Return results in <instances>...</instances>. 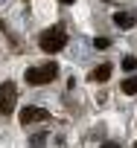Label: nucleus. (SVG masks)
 <instances>
[{
	"label": "nucleus",
	"instance_id": "9d476101",
	"mask_svg": "<svg viewBox=\"0 0 137 148\" xmlns=\"http://www.w3.org/2000/svg\"><path fill=\"white\" fill-rule=\"evenodd\" d=\"M102 148H120V145H117V142H105Z\"/></svg>",
	"mask_w": 137,
	"mask_h": 148
},
{
	"label": "nucleus",
	"instance_id": "f03ea898",
	"mask_svg": "<svg viewBox=\"0 0 137 148\" xmlns=\"http://www.w3.org/2000/svg\"><path fill=\"white\" fill-rule=\"evenodd\" d=\"M64 44H67V32H64L61 26H53V29H47V32L41 35V49H44V52H58Z\"/></svg>",
	"mask_w": 137,
	"mask_h": 148
},
{
	"label": "nucleus",
	"instance_id": "0eeeda50",
	"mask_svg": "<svg viewBox=\"0 0 137 148\" xmlns=\"http://www.w3.org/2000/svg\"><path fill=\"white\" fill-rule=\"evenodd\" d=\"M122 93H128V96H134V93H137V79H134V76L122 82Z\"/></svg>",
	"mask_w": 137,
	"mask_h": 148
},
{
	"label": "nucleus",
	"instance_id": "20e7f679",
	"mask_svg": "<svg viewBox=\"0 0 137 148\" xmlns=\"http://www.w3.org/2000/svg\"><path fill=\"white\" fill-rule=\"evenodd\" d=\"M18 119H21V125H32V122H47L50 119V113L44 110V108H21V113H18Z\"/></svg>",
	"mask_w": 137,
	"mask_h": 148
},
{
	"label": "nucleus",
	"instance_id": "6e6552de",
	"mask_svg": "<svg viewBox=\"0 0 137 148\" xmlns=\"http://www.w3.org/2000/svg\"><path fill=\"white\" fill-rule=\"evenodd\" d=\"M134 67H137V58L134 55H125L122 58V70H134Z\"/></svg>",
	"mask_w": 137,
	"mask_h": 148
},
{
	"label": "nucleus",
	"instance_id": "f257e3e1",
	"mask_svg": "<svg viewBox=\"0 0 137 148\" xmlns=\"http://www.w3.org/2000/svg\"><path fill=\"white\" fill-rule=\"evenodd\" d=\"M55 76H58V64H55V61H47L44 67H29V70L24 73L26 84H50Z\"/></svg>",
	"mask_w": 137,
	"mask_h": 148
},
{
	"label": "nucleus",
	"instance_id": "9b49d317",
	"mask_svg": "<svg viewBox=\"0 0 137 148\" xmlns=\"http://www.w3.org/2000/svg\"><path fill=\"white\" fill-rule=\"evenodd\" d=\"M61 3H64V6H70V3H76V0H61Z\"/></svg>",
	"mask_w": 137,
	"mask_h": 148
},
{
	"label": "nucleus",
	"instance_id": "7ed1b4c3",
	"mask_svg": "<svg viewBox=\"0 0 137 148\" xmlns=\"http://www.w3.org/2000/svg\"><path fill=\"white\" fill-rule=\"evenodd\" d=\"M15 102H18V87L12 84V82H6V84H0V113H12L15 110Z\"/></svg>",
	"mask_w": 137,
	"mask_h": 148
},
{
	"label": "nucleus",
	"instance_id": "1a4fd4ad",
	"mask_svg": "<svg viewBox=\"0 0 137 148\" xmlns=\"http://www.w3.org/2000/svg\"><path fill=\"white\" fill-rule=\"evenodd\" d=\"M108 44H111L108 38H93V47H96V49H108Z\"/></svg>",
	"mask_w": 137,
	"mask_h": 148
},
{
	"label": "nucleus",
	"instance_id": "423d86ee",
	"mask_svg": "<svg viewBox=\"0 0 137 148\" xmlns=\"http://www.w3.org/2000/svg\"><path fill=\"white\" fill-rule=\"evenodd\" d=\"M108 76H111V67H108V64H99V67L91 73V79H93V82H108Z\"/></svg>",
	"mask_w": 137,
	"mask_h": 148
},
{
	"label": "nucleus",
	"instance_id": "39448f33",
	"mask_svg": "<svg viewBox=\"0 0 137 148\" xmlns=\"http://www.w3.org/2000/svg\"><path fill=\"white\" fill-rule=\"evenodd\" d=\"M114 23H117L120 29H128V26H134V18H131L128 12H117V15H114Z\"/></svg>",
	"mask_w": 137,
	"mask_h": 148
},
{
	"label": "nucleus",
	"instance_id": "f8f14e48",
	"mask_svg": "<svg viewBox=\"0 0 137 148\" xmlns=\"http://www.w3.org/2000/svg\"><path fill=\"white\" fill-rule=\"evenodd\" d=\"M134 148H137V142H134Z\"/></svg>",
	"mask_w": 137,
	"mask_h": 148
}]
</instances>
